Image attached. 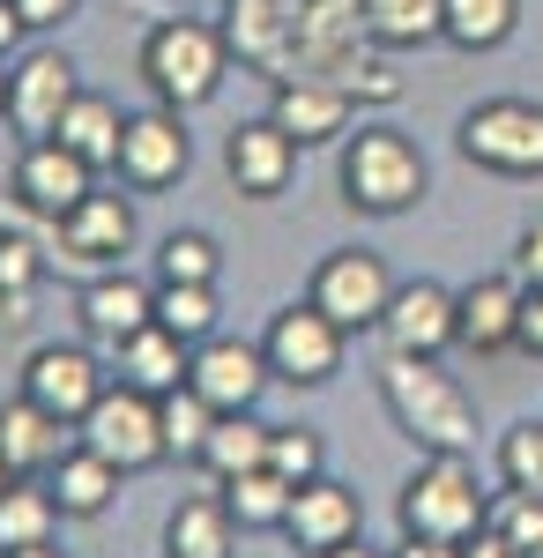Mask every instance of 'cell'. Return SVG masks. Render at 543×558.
<instances>
[{
	"label": "cell",
	"mask_w": 543,
	"mask_h": 558,
	"mask_svg": "<svg viewBox=\"0 0 543 558\" xmlns=\"http://www.w3.org/2000/svg\"><path fill=\"white\" fill-rule=\"evenodd\" d=\"M379 402L395 432L424 447V454H476V402L455 373H439V357H410V350H387L379 365Z\"/></svg>",
	"instance_id": "obj_1"
},
{
	"label": "cell",
	"mask_w": 543,
	"mask_h": 558,
	"mask_svg": "<svg viewBox=\"0 0 543 558\" xmlns=\"http://www.w3.org/2000/svg\"><path fill=\"white\" fill-rule=\"evenodd\" d=\"M402 536H432V544H476L484 521H492V492L476 484L469 454H424L402 499H395Z\"/></svg>",
	"instance_id": "obj_2"
},
{
	"label": "cell",
	"mask_w": 543,
	"mask_h": 558,
	"mask_svg": "<svg viewBox=\"0 0 543 558\" xmlns=\"http://www.w3.org/2000/svg\"><path fill=\"white\" fill-rule=\"evenodd\" d=\"M231 75V45L216 23H194V15H171L157 23L149 38H142V83L157 105L171 112H194V105H209L216 89Z\"/></svg>",
	"instance_id": "obj_3"
},
{
	"label": "cell",
	"mask_w": 543,
	"mask_h": 558,
	"mask_svg": "<svg viewBox=\"0 0 543 558\" xmlns=\"http://www.w3.org/2000/svg\"><path fill=\"white\" fill-rule=\"evenodd\" d=\"M335 179H342V202L358 216H402L424 202L432 172H424V149L402 128H358V134H342Z\"/></svg>",
	"instance_id": "obj_4"
},
{
	"label": "cell",
	"mask_w": 543,
	"mask_h": 558,
	"mask_svg": "<svg viewBox=\"0 0 543 558\" xmlns=\"http://www.w3.org/2000/svg\"><path fill=\"white\" fill-rule=\"evenodd\" d=\"M75 439H83L89 454H105L120 476H142V470H157V462H171L157 395H142V387H126V380H112L89 402V417L75 425Z\"/></svg>",
	"instance_id": "obj_5"
},
{
	"label": "cell",
	"mask_w": 543,
	"mask_h": 558,
	"mask_svg": "<svg viewBox=\"0 0 543 558\" xmlns=\"http://www.w3.org/2000/svg\"><path fill=\"white\" fill-rule=\"evenodd\" d=\"M455 142L476 172L543 179V105H529V97H484L476 112H461Z\"/></svg>",
	"instance_id": "obj_6"
},
{
	"label": "cell",
	"mask_w": 543,
	"mask_h": 558,
	"mask_svg": "<svg viewBox=\"0 0 543 558\" xmlns=\"http://www.w3.org/2000/svg\"><path fill=\"white\" fill-rule=\"evenodd\" d=\"M342 328H335L328 313L313 299L283 305L276 320H268V336H261V357H268V373L283 387H328L335 373H342Z\"/></svg>",
	"instance_id": "obj_7"
},
{
	"label": "cell",
	"mask_w": 543,
	"mask_h": 558,
	"mask_svg": "<svg viewBox=\"0 0 543 558\" xmlns=\"http://www.w3.org/2000/svg\"><path fill=\"white\" fill-rule=\"evenodd\" d=\"M305 299L328 313L342 336H358V328H379V313L395 299V276H387V260L373 246H335L321 268H313V291Z\"/></svg>",
	"instance_id": "obj_8"
},
{
	"label": "cell",
	"mask_w": 543,
	"mask_h": 558,
	"mask_svg": "<svg viewBox=\"0 0 543 558\" xmlns=\"http://www.w3.org/2000/svg\"><path fill=\"white\" fill-rule=\"evenodd\" d=\"M75 97H83V83H75V60L60 45H31L8 60V128L23 142H45Z\"/></svg>",
	"instance_id": "obj_9"
},
{
	"label": "cell",
	"mask_w": 543,
	"mask_h": 558,
	"mask_svg": "<svg viewBox=\"0 0 543 558\" xmlns=\"http://www.w3.org/2000/svg\"><path fill=\"white\" fill-rule=\"evenodd\" d=\"M52 246H60V260H68V268H89V276L126 268V246H134V202H126V194H97V186H89L68 216H52Z\"/></svg>",
	"instance_id": "obj_10"
},
{
	"label": "cell",
	"mask_w": 543,
	"mask_h": 558,
	"mask_svg": "<svg viewBox=\"0 0 543 558\" xmlns=\"http://www.w3.org/2000/svg\"><path fill=\"white\" fill-rule=\"evenodd\" d=\"M216 31L231 45V60L268 75V83H283L298 68V0H224Z\"/></svg>",
	"instance_id": "obj_11"
},
{
	"label": "cell",
	"mask_w": 543,
	"mask_h": 558,
	"mask_svg": "<svg viewBox=\"0 0 543 558\" xmlns=\"http://www.w3.org/2000/svg\"><path fill=\"white\" fill-rule=\"evenodd\" d=\"M186 165H194V142H186V128H179L171 105H157V112H126L120 165H112L120 186H134V194H165V186L186 179Z\"/></svg>",
	"instance_id": "obj_12"
},
{
	"label": "cell",
	"mask_w": 543,
	"mask_h": 558,
	"mask_svg": "<svg viewBox=\"0 0 543 558\" xmlns=\"http://www.w3.org/2000/svg\"><path fill=\"white\" fill-rule=\"evenodd\" d=\"M379 336H387V350H410V357L455 350L461 343V291L432 283V276L395 283V299H387V313H379Z\"/></svg>",
	"instance_id": "obj_13"
},
{
	"label": "cell",
	"mask_w": 543,
	"mask_h": 558,
	"mask_svg": "<svg viewBox=\"0 0 543 558\" xmlns=\"http://www.w3.org/2000/svg\"><path fill=\"white\" fill-rule=\"evenodd\" d=\"M105 373H97V357H89L83 343H38L31 357H23V395L38 402L45 417H60V425H83L89 402L105 395Z\"/></svg>",
	"instance_id": "obj_14"
},
{
	"label": "cell",
	"mask_w": 543,
	"mask_h": 558,
	"mask_svg": "<svg viewBox=\"0 0 543 558\" xmlns=\"http://www.w3.org/2000/svg\"><path fill=\"white\" fill-rule=\"evenodd\" d=\"M89 186H97V165H83L60 134L23 142V157H15V172H8V194H15L31 216H45V223H52V216H68Z\"/></svg>",
	"instance_id": "obj_15"
},
{
	"label": "cell",
	"mask_w": 543,
	"mask_h": 558,
	"mask_svg": "<svg viewBox=\"0 0 543 558\" xmlns=\"http://www.w3.org/2000/svg\"><path fill=\"white\" fill-rule=\"evenodd\" d=\"M283 536H291V551L328 558V551H342V544L365 536V499H358L350 484H335V476H313V484H298V492H291Z\"/></svg>",
	"instance_id": "obj_16"
},
{
	"label": "cell",
	"mask_w": 543,
	"mask_h": 558,
	"mask_svg": "<svg viewBox=\"0 0 543 558\" xmlns=\"http://www.w3.org/2000/svg\"><path fill=\"white\" fill-rule=\"evenodd\" d=\"M268 380H276V373H268L261 343H231V336H209V343H194V365H186V387L209 402L216 417H231V410H253Z\"/></svg>",
	"instance_id": "obj_17"
},
{
	"label": "cell",
	"mask_w": 543,
	"mask_h": 558,
	"mask_svg": "<svg viewBox=\"0 0 543 558\" xmlns=\"http://www.w3.org/2000/svg\"><path fill=\"white\" fill-rule=\"evenodd\" d=\"M224 172H231V186H239L246 202H276L298 179V142L276 128L268 112H261V120H239V128L224 134Z\"/></svg>",
	"instance_id": "obj_18"
},
{
	"label": "cell",
	"mask_w": 543,
	"mask_h": 558,
	"mask_svg": "<svg viewBox=\"0 0 543 558\" xmlns=\"http://www.w3.org/2000/svg\"><path fill=\"white\" fill-rule=\"evenodd\" d=\"M75 313H83V336H89V343L120 350L126 336H142V328L157 320V283H134L126 268H105V276H89V283H83Z\"/></svg>",
	"instance_id": "obj_19"
},
{
	"label": "cell",
	"mask_w": 543,
	"mask_h": 558,
	"mask_svg": "<svg viewBox=\"0 0 543 558\" xmlns=\"http://www.w3.org/2000/svg\"><path fill=\"white\" fill-rule=\"evenodd\" d=\"M350 97L335 83H321V75H283L276 83V97H268V120L291 134L298 149H321V142H342L350 134Z\"/></svg>",
	"instance_id": "obj_20"
},
{
	"label": "cell",
	"mask_w": 543,
	"mask_h": 558,
	"mask_svg": "<svg viewBox=\"0 0 543 558\" xmlns=\"http://www.w3.org/2000/svg\"><path fill=\"white\" fill-rule=\"evenodd\" d=\"M521 305H529L521 276H476V283H461V343L476 350V357L514 350L521 343Z\"/></svg>",
	"instance_id": "obj_21"
},
{
	"label": "cell",
	"mask_w": 543,
	"mask_h": 558,
	"mask_svg": "<svg viewBox=\"0 0 543 558\" xmlns=\"http://www.w3.org/2000/svg\"><path fill=\"white\" fill-rule=\"evenodd\" d=\"M68 432L60 417H45L31 395H15V402H0V462L15 476H45L60 454H68Z\"/></svg>",
	"instance_id": "obj_22"
},
{
	"label": "cell",
	"mask_w": 543,
	"mask_h": 558,
	"mask_svg": "<svg viewBox=\"0 0 543 558\" xmlns=\"http://www.w3.org/2000/svg\"><path fill=\"white\" fill-rule=\"evenodd\" d=\"M305 75H321V83H335L350 105H395L402 97V75H395V52L379 38H358L342 45V52H328L321 68H305Z\"/></svg>",
	"instance_id": "obj_23"
},
{
	"label": "cell",
	"mask_w": 543,
	"mask_h": 558,
	"mask_svg": "<svg viewBox=\"0 0 543 558\" xmlns=\"http://www.w3.org/2000/svg\"><path fill=\"white\" fill-rule=\"evenodd\" d=\"M45 484H52V499H60V514H68V521H97L105 507H112V499H120L126 476L112 470L105 454H89L83 439H75V447H68V454L45 470Z\"/></svg>",
	"instance_id": "obj_24"
},
{
	"label": "cell",
	"mask_w": 543,
	"mask_h": 558,
	"mask_svg": "<svg viewBox=\"0 0 543 558\" xmlns=\"http://www.w3.org/2000/svg\"><path fill=\"white\" fill-rule=\"evenodd\" d=\"M112 365H120L126 387H142V395H171V387H186V365H194V343H179L171 328H142V336H126L112 350Z\"/></svg>",
	"instance_id": "obj_25"
},
{
	"label": "cell",
	"mask_w": 543,
	"mask_h": 558,
	"mask_svg": "<svg viewBox=\"0 0 543 558\" xmlns=\"http://www.w3.org/2000/svg\"><path fill=\"white\" fill-rule=\"evenodd\" d=\"M239 536H246V529L231 521L224 492H216V499H179L171 521H165V558H231Z\"/></svg>",
	"instance_id": "obj_26"
},
{
	"label": "cell",
	"mask_w": 543,
	"mask_h": 558,
	"mask_svg": "<svg viewBox=\"0 0 543 558\" xmlns=\"http://www.w3.org/2000/svg\"><path fill=\"white\" fill-rule=\"evenodd\" d=\"M120 128H126V112L112 105V97H97V89H83L68 112H60V142L83 157V165H97V172H112L120 165Z\"/></svg>",
	"instance_id": "obj_27"
},
{
	"label": "cell",
	"mask_w": 543,
	"mask_h": 558,
	"mask_svg": "<svg viewBox=\"0 0 543 558\" xmlns=\"http://www.w3.org/2000/svg\"><path fill=\"white\" fill-rule=\"evenodd\" d=\"M268 439H276V425H261L253 410H231V417H216L209 439H202V470H209L216 484H231V476H246V470H268Z\"/></svg>",
	"instance_id": "obj_28"
},
{
	"label": "cell",
	"mask_w": 543,
	"mask_h": 558,
	"mask_svg": "<svg viewBox=\"0 0 543 558\" xmlns=\"http://www.w3.org/2000/svg\"><path fill=\"white\" fill-rule=\"evenodd\" d=\"M358 38H365V0H298V68L291 75L321 68L328 52H342Z\"/></svg>",
	"instance_id": "obj_29"
},
{
	"label": "cell",
	"mask_w": 543,
	"mask_h": 558,
	"mask_svg": "<svg viewBox=\"0 0 543 558\" xmlns=\"http://www.w3.org/2000/svg\"><path fill=\"white\" fill-rule=\"evenodd\" d=\"M60 499H52V484L38 476H15L8 492H0V551H31V544H52V529H60Z\"/></svg>",
	"instance_id": "obj_30"
},
{
	"label": "cell",
	"mask_w": 543,
	"mask_h": 558,
	"mask_svg": "<svg viewBox=\"0 0 543 558\" xmlns=\"http://www.w3.org/2000/svg\"><path fill=\"white\" fill-rule=\"evenodd\" d=\"M514 31H521V0H447V23H439L455 52H499Z\"/></svg>",
	"instance_id": "obj_31"
},
{
	"label": "cell",
	"mask_w": 543,
	"mask_h": 558,
	"mask_svg": "<svg viewBox=\"0 0 543 558\" xmlns=\"http://www.w3.org/2000/svg\"><path fill=\"white\" fill-rule=\"evenodd\" d=\"M447 23V0H365V38H379L387 52L432 45Z\"/></svg>",
	"instance_id": "obj_32"
},
{
	"label": "cell",
	"mask_w": 543,
	"mask_h": 558,
	"mask_svg": "<svg viewBox=\"0 0 543 558\" xmlns=\"http://www.w3.org/2000/svg\"><path fill=\"white\" fill-rule=\"evenodd\" d=\"M224 492V507H231V521L239 529H283V514H291V476H276V470H246V476H231V484H216Z\"/></svg>",
	"instance_id": "obj_33"
},
{
	"label": "cell",
	"mask_w": 543,
	"mask_h": 558,
	"mask_svg": "<svg viewBox=\"0 0 543 558\" xmlns=\"http://www.w3.org/2000/svg\"><path fill=\"white\" fill-rule=\"evenodd\" d=\"M514 558H543V492H492V521H484Z\"/></svg>",
	"instance_id": "obj_34"
},
{
	"label": "cell",
	"mask_w": 543,
	"mask_h": 558,
	"mask_svg": "<svg viewBox=\"0 0 543 558\" xmlns=\"http://www.w3.org/2000/svg\"><path fill=\"white\" fill-rule=\"evenodd\" d=\"M157 328L179 343H209L216 336V283H157Z\"/></svg>",
	"instance_id": "obj_35"
},
{
	"label": "cell",
	"mask_w": 543,
	"mask_h": 558,
	"mask_svg": "<svg viewBox=\"0 0 543 558\" xmlns=\"http://www.w3.org/2000/svg\"><path fill=\"white\" fill-rule=\"evenodd\" d=\"M157 417H165V454H179V462H202V439H209L216 410L194 395V387H171V395H157Z\"/></svg>",
	"instance_id": "obj_36"
},
{
	"label": "cell",
	"mask_w": 543,
	"mask_h": 558,
	"mask_svg": "<svg viewBox=\"0 0 543 558\" xmlns=\"http://www.w3.org/2000/svg\"><path fill=\"white\" fill-rule=\"evenodd\" d=\"M45 276V254L31 239H15V231H0V320H23V305L38 291Z\"/></svg>",
	"instance_id": "obj_37"
},
{
	"label": "cell",
	"mask_w": 543,
	"mask_h": 558,
	"mask_svg": "<svg viewBox=\"0 0 543 558\" xmlns=\"http://www.w3.org/2000/svg\"><path fill=\"white\" fill-rule=\"evenodd\" d=\"M216 268H224V254L202 231H171L157 246V283H216Z\"/></svg>",
	"instance_id": "obj_38"
},
{
	"label": "cell",
	"mask_w": 543,
	"mask_h": 558,
	"mask_svg": "<svg viewBox=\"0 0 543 558\" xmlns=\"http://www.w3.org/2000/svg\"><path fill=\"white\" fill-rule=\"evenodd\" d=\"M499 484L543 492V417H521V425L499 439Z\"/></svg>",
	"instance_id": "obj_39"
},
{
	"label": "cell",
	"mask_w": 543,
	"mask_h": 558,
	"mask_svg": "<svg viewBox=\"0 0 543 558\" xmlns=\"http://www.w3.org/2000/svg\"><path fill=\"white\" fill-rule=\"evenodd\" d=\"M268 470L291 476V484H313V476H328V447H321V432L276 425V439H268Z\"/></svg>",
	"instance_id": "obj_40"
},
{
	"label": "cell",
	"mask_w": 543,
	"mask_h": 558,
	"mask_svg": "<svg viewBox=\"0 0 543 558\" xmlns=\"http://www.w3.org/2000/svg\"><path fill=\"white\" fill-rule=\"evenodd\" d=\"M15 8H23V23H31V31H60V23H75V15H83V0H15Z\"/></svg>",
	"instance_id": "obj_41"
},
{
	"label": "cell",
	"mask_w": 543,
	"mask_h": 558,
	"mask_svg": "<svg viewBox=\"0 0 543 558\" xmlns=\"http://www.w3.org/2000/svg\"><path fill=\"white\" fill-rule=\"evenodd\" d=\"M514 276H521L529 291H543V223L521 231V246H514Z\"/></svg>",
	"instance_id": "obj_42"
},
{
	"label": "cell",
	"mask_w": 543,
	"mask_h": 558,
	"mask_svg": "<svg viewBox=\"0 0 543 558\" xmlns=\"http://www.w3.org/2000/svg\"><path fill=\"white\" fill-rule=\"evenodd\" d=\"M23 38H31L23 8H15V0H0V60H15V52H23Z\"/></svg>",
	"instance_id": "obj_43"
},
{
	"label": "cell",
	"mask_w": 543,
	"mask_h": 558,
	"mask_svg": "<svg viewBox=\"0 0 543 558\" xmlns=\"http://www.w3.org/2000/svg\"><path fill=\"white\" fill-rule=\"evenodd\" d=\"M514 350L543 357V291H529V305H521V343H514Z\"/></svg>",
	"instance_id": "obj_44"
},
{
	"label": "cell",
	"mask_w": 543,
	"mask_h": 558,
	"mask_svg": "<svg viewBox=\"0 0 543 558\" xmlns=\"http://www.w3.org/2000/svg\"><path fill=\"white\" fill-rule=\"evenodd\" d=\"M387 558H469V544H432V536H402V551Z\"/></svg>",
	"instance_id": "obj_45"
},
{
	"label": "cell",
	"mask_w": 543,
	"mask_h": 558,
	"mask_svg": "<svg viewBox=\"0 0 543 558\" xmlns=\"http://www.w3.org/2000/svg\"><path fill=\"white\" fill-rule=\"evenodd\" d=\"M469 558H514V551H506L499 536H492V529H484V536H476V544H469Z\"/></svg>",
	"instance_id": "obj_46"
},
{
	"label": "cell",
	"mask_w": 543,
	"mask_h": 558,
	"mask_svg": "<svg viewBox=\"0 0 543 558\" xmlns=\"http://www.w3.org/2000/svg\"><path fill=\"white\" fill-rule=\"evenodd\" d=\"M328 558H387V551H365V544H342V551H328Z\"/></svg>",
	"instance_id": "obj_47"
},
{
	"label": "cell",
	"mask_w": 543,
	"mask_h": 558,
	"mask_svg": "<svg viewBox=\"0 0 543 558\" xmlns=\"http://www.w3.org/2000/svg\"><path fill=\"white\" fill-rule=\"evenodd\" d=\"M0 558H60L52 544H31V551H0Z\"/></svg>",
	"instance_id": "obj_48"
},
{
	"label": "cell",
	"mask_w": 543,
	"mask_h": 558,
	"mask_svg": "<svg viewBox=\"0 0 543 558\" xmlns=\"http://www.w3.org/2000/svg\"><path fill=\"white\" fill-rule=\"evenodd\" d=\"M0 120H8V60H0Z\"/></svg>",
	"instance_id": "obj_49"
},
{
	"label": "cell",
	"mask_w": 543,
	"mask_h": 558,
	"mask_svg": "<svg viewBox=\"0 0 543 558\" xmlns=\"http://www.w3.org/2000/svg\"><path fill=\"white\" fill-rule=\"evenodd\" d=\"M8 484H15V470H8V462H0V492H8Z\"/></svg>",
	"instance_id": "obj_50"
}]
</instances>
